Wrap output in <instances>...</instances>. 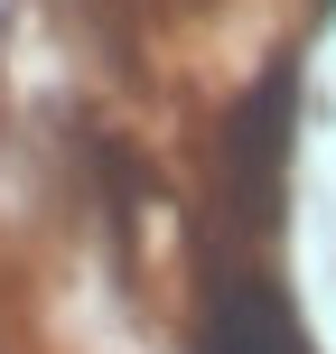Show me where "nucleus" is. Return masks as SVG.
<instances>
[{
	"label": "nucleus",
	"mask_w": 336,
	"mask_h": 354,
	"mask_svg": "<svg viewBox=\"0 0 336 354\" xmlns=\"http://www.w3.org/2000/svg\"><path fill=\"white\" fill-rule=\"evenodd\" d=\"M206 354H308L290 308L271 299L262 280H215V308H206Z\"/></svg>",
	"instance_id": "obj_1"
}]
</instances>
